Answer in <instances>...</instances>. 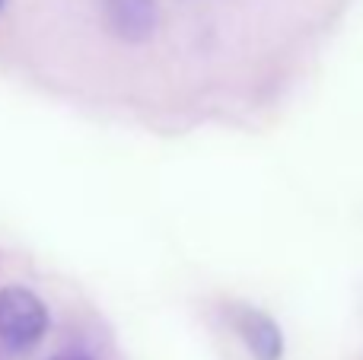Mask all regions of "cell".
Returning <instances> with one entry per match:
<instances>
[{"label":"cell","mask_w":363,"mask_h":360,"mask_svg":"<svg viewBox=\"0 0 363 360\" xmlns=\"http://www.w3.org/2000/svg\"><path fill=\"white\" fill-rule=\"evenodd\" d=\"M48 329L45 303L26 287H6L0 293V342L10 351H29Z\"/></svg>","instance_id":"1"},{"label":"cell","mask_w":363,"mask_h":360,"mask_svg":"<svg viewBox=\"0 0 363 360\" xmlns=\"http://www.w3.org/2000/svg\"><path fill=\"white\" fill-rule=\"evenodd\" d=\"M106 19L125 42H147L157 29V0H106Z\"/></svg>","instance_id":"2"},{"label":"cell","mask_w":363,"mask_h":360,"mask_svg":"<svg viewBox=\"0 0 363 360\" xmlns=\"http://www.w3.org/2000/svg\"><path fill=\"white\" fill-rule=\"evenodd\" d=\"M239 332H242L245 344L252 348V354L258 360H277L281 357V332H277V325L271 322L264 313L258 310H242L239 313Z\"/></svg>","instance_id":"3"},{"label":"cell","mask_w":363,"mask_h":360,"mask_svg":"<svg viewBox=\"0 0 363 360\" xmlns=\"http://www.w3.org/2000/svg\"><path fill=\"white\" fill-rule=\"evenodd\" d=\"M55 360H89V357H80V354H67V357H55Z\"/></svg>","instance_id":"4"},{"label":"cell","mask_w":363,"mask_h":360,"mask_svg":"<svg viewBox=\"0 0 363 360\" xmlns=\"http://www.w3.org/2000/svg\"><path fill=\"white\" fill-rule=\"evenodd\" d=\"M0 4H4V0H0Z\"/></svg>","instance_id":"5"}]
</instances>
